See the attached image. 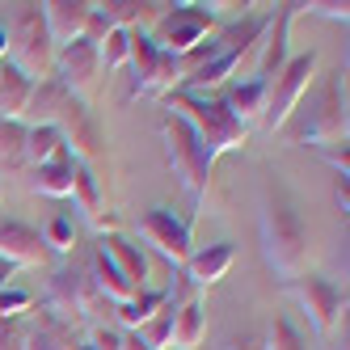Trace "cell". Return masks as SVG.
<instances>
[{"mask_svg": "<svg viewBox=\"0 0 350 350\" xmlns=\"http://www.w3.org/2000/svg\"><path fill=\"white\" fill-rule=\"evenodd\" d=\"M258 232H262V258L266 266L279 274L283 283L299 279L308 266V228L287 203L279 198H266L262 215H258Z\"/></svg>", "mask_w": 350, "mask_h": 350, "instance_id": "obj_1", "label": "cell"}, {"mask_svg": "<svg viewBox=\"0 0 350 350\" xmlns=\"http://www.w3.org/2000/svg\"><path fill=\"white\" fill-rule=\"evenodd\" d=\"M161 144H165V165L173 173V182H178V190L190 198V224L198 215V207H203V194H207V182H211V157H207V148L198 144V135L186 127V122L178 114H169L161 118Z\"/></svg>", "mask_w": 350, "mask_h": 350, "instance_id": "obj_2", "label": "cell"}, {"mask_svg": "<svg viewBox=\"0 0 350 350\" xmlns=\"http://www.w3.org/2000/svg\"><path fill=\"white\" fill-rule=\"evenodd\" d=\"M299 122L291 127V144L317 148V144H346V81L342 72H329L317 89L304 93V102L295 106ZM291 114V118H295Z\"/></svg>", "mask_w": 350, "mask_h": 350, "instance_id": "obj_3", "label": "cell"}, {"mask_svg": "<svg viewBox=\"0 0 350 350\" xmlns=\"http://www.w3.org/2000/svg\"><path fill=\"white\" fill-rule=\"evenodd\" d=\"M165 110L169 114H178L186 127L198 135V144L207 148V157H224V152H232V148H241L249 139V131L241 127V122L224 110L219 97H203V93H169L165 97Z\"/></svg>", "mask_w": 350, "mask_h": 350, "instance_id": "obj_4", "label": "cell"}, {"mask_svg": "<svg viewBox=\"0 0 350 350\" xmlns=\"http://www.w3.org/2000/svg\"><path fill=\"white\" fill-rule=\"evenodd\" d=\"M5 30H9V59L5 64H13L26 81H46L51 77L55 72V42L42 26L38 5H13Z\"/></svg>", "mask_w": 350, "mask_h": 350, "instance_id": "obj_5", "label": "cell"}, {"mask_svg": "<svg viewBox=\"0 0 350 350\" xmlns=\"http://www.w3.org/2000/svg\"><path fill=\"white\" fill-rule=\"evenodd\" d=\"M46 312H55L64 325H106L114 308L89 279V270L64 266L51 274V287H46Z\"/></svg>", "mask_w": 350, "mask_h": 350, "instance_id": "obj_6", "label": "cell"}, {"mask_svg": "<svg viewBox=\"0 0 350 350\" xmlns=\"http://www.w3.org/2000/svg\"><path fill=\"white\" fill-rule=\"evenodd\" d=\"M127 64H131V97H169L186 81V64L178 55H169L165 46H157V38L139 34V26L131 30Z\"/></svg>", "mask_w": 350, "mask_h": 350, "instance_id": "obj_7", "label": "cell"}, {"mask_svg": "<svg viewBox=\"0 0 350 350\" xmlns=\"http://www.w3.org/2000/svg\"><path fill=\"white\" fill-rule=\"evenodd\" d=\"M312 77H317V51H299L283 64V72L270 81V93H266V114H262V127L266 131H283L295 106L304 102V93L312 89Z\"/></svg>", "mask_w": 350, "mask_h": 350, "instance_id": "obj_8", "label": "cell"}, {"mask_svg": "<svg viewBox=\"0 0 350 350\" xmlns=\"http://www.w3.org/2000/svg\"><path fill=\"white\" fill-rule=\"evenodd\" d=\"M135 228H139V237L152 245L169 266H186V258L194 254V224L190 219H178L169 207H148V211H139Z\"/></svg>", "mask_w": 350, "mask_h": 350, "instance_id": "obj_9", "label": "cell"}, {"mask_svg": "<svg viewBox=\"0 0 350 350\" xmlns=\"http://www.w3.org/2000/svg\"><path fill=\"white\" fill-rule=\"evenodd\" d=\"M287 291L299 299V308H304V317L312 321V329L321 338H329L338 329V321L346 312V291L334 279H321V274H299V279L287 283Z\"/></svg>", "mask_w": 350, "mask_h": 350, "instance_id": "obj_10", "label": "cell"}, {"mask_svg": "<svg viewBox=\"0 0 350 350\" xmlns=\"http://www.w3.org/2000/svg\"><path fill=\"white\" fill-rule=\"evenodd\" d=\"M51 77L77 97V102L89 106V93L97 85V77H102V55H97V42L89 38H77V42H68L55 51V72Z\"/></svg>", "mask_w": 350, "mask_h": 350, "instance_id": "obj_11", "label": "cell"}, {"mask_svg": "<svg viewBox=\"0 0 350 350\" xmlns=\"http://www.w3.org/2000/svg\"><path fill=\"white\" fill-rule=\"evenodd\" d=\"M211 13H207V5H173V13H165V21H161V38H157V46H165L169 55H190V51H198V46L207 42V34H211Z\"/></svg>", "mask_w": 350, "mask_h": 350, "instance_id": "obj_12", "label": "cell"}, {"mask_svg": "<svg viewBox=\"0 0 350 350\" xmlns=\"http://www.w3.org/2000/svg\"><path fill=\"white\" fill-rule=\"evenodd\" d=\"M291 13L295 5H279V13H270L266 30H262V42H258V64H254V81H274L283 72V64L291 59L287 55V30H291Z\"/></svg>", "mask_w": 350, "mask_h": 350, "instance_id": "obj_13", "label": "cell"}, {"mask_svg": "<svg viewBox=\"0 0 350 350\" xmlns=\"http://www.w3.org/2000/svg\"><path fill=\"white\" fill-rule=\"evenodd\" d=\"M0 262H9L13 270H21V266H46V262H51V249L42 245V232H34L30 224L0 219Z\"/></svg>", "mask_w": 350, "mask_h": 350, "instance_id": "obj_14", "label": "cell"}, {"mask_svg": "<svg viewBox=\"0 0 350 350\" xmlns=\"http://www.w3.org/2000/svg\"><path fill=\"white\" fill-rule=\"evenodd\" d=\"M38 13H42V26H46V34H51L55 51H59V46L85 38L93 5H89V0H42Z\"/></svg>", "mask_w": 350, "mask_h": 350, "instance_id": "obj_15", "label": "cell"}, {"mask_svg": "<svg viewBox=\"0 0 350 350\" xmlns=\"http://www.w3.org/2000/svg\"><path fill=\"white\" fill-rule=\"evenodd\" d=\"M55 131L64 135L68 152L77 157V161H85V165H93L97 152H102V131H97V118H93V110H89L85 102H72V106L64 110V118H59Z\"/></svg>", "mask_w": 350, "mask_h": 350, "instance_id": "obj_16", "label": "cell"}, {"mask_svg": "<svg viewBox=\"0 0 350 350\" xmlns=\"http://www.w3.org/2000/svg\"><path fill=\"white\" fill-rule=\"evenodd\" d=\"M77 102L55 77H46V81H34L30 89V102H26V114H21V127H59V118L64 110Z\"/></svg>", "mask_w": 350, "mask_h": 350, "instance_id": "obj_17", "label": "cell"}, {"mask_svg": "<svg viewBox=\"0 0 350 350\" xmlns=\"http://www.w3.org/2000/svg\"><path fill=\"white\" fill-rule=\"evenodd\" d=\"M266 93H270L266 81H237V85L224 89L219 102H224V110H228L245 131H254L262 122V114H266Z\"/></svg>", "mask_w": 350, "mask_h": 350, "instance_id": "obj_18", "label": "cell"}, {"mask_svg": "<svg viewBox=\"0 0 350 350\" xmlns=\"http://www.w3.org/2000/svg\"><path fill=\"white\" fill-rule=\"evenodd\" d=\"M97 249L122 270V279H127L131 287H148V254L131 241V237H122V232H102V241H97Z\"/></svg>", "mask_w": 350, "mask_h": 350, "instance_id": "obj_19", "label": "cell"}, {"mask_svg": "<svg viewBox=\"0 0 350 350\" xmlns=\"http://www.w3.org/2000/svg\"><path fill=\"white\" fill-rule=\"evenodd\" d=\"M232 262H237V249H232L228 241H215V245H207V249H194L182 270H186V279H190L194 287H211V283H219L224 274L232 270Z\"/></svg>", "mask_w": 350, "mask_h": 350, "instance_id": "obj_20", "label": "cell"}, {"mask_svg": "<svg viewBox=\"0 0 350 350\" xmlns=\"http://www.w3.org/2000/svg\"><path fill=\"white\" fill-rule=\"evenodd\" d=\"M72 173H77V157H72L68 148H59L51 161L34 165L30 186H34L38 194H46V198H68V194H72Z\"/></svg>", "mask_w": 350, "mask_h": 350, "instance_id": "obj_21", "label": "cell"}, {"mask_svg": "<svg viewBox=\"0 0 350 350\" xmlns=\"http://www.w3.org/2000/svg\"><path fill=\"white\" fill-rule=\"evenodd\" d=\"M207 338V308L203 299H178V312H173V350H198Z\"/></svg>", "mask_w": 350, "mask_h": 350, "instance_id": "obj_22", "label": "cell"}, {"mask_svg": "<svg viewBox=\"0 0 350 350\" xmlns=\"http://www.w3.org/2000/svg\"><path fill=\"white\" fill-rule=\"evenodd\" d=\"M72 325H64L55 312H38L30 325H21V350H68Z\"/></svg>", "mask_w": 350, "mask_h": 350, "instance_id": "obj_23", "label": "cell"}, {"mask_svg": "<svg viewBox=\"0 0 350 350\" xmlns=\"http://www.w3.org/2000/svg\"><path fill=\"white\" fill-rule=\"evenodd\" d=\"M72 198H77V207L85 211V219L102 228L106 224V190L97 182L93 165H85V161H77V173H72Z\"/></svg>", "mask_w": 350, "mask_h": 350, "instance_id": "obj_24", "label": "cell"}, {"mask_svg": "<svg viewBox=\"0 0 350 350\" xmlns=\"http://www.w3.org/2000/svg\"><path fill=\"white\" fill-rule=\"evenodd\" d=\"M89 279L97 283V291H102L106 299H110V308H118V304H127L131 295H139V287H131L127 279H122V270L102 254V249H93V266H89Z\"/></svg>", "mask_w": 350, "mask_h": 350, "instance_id": "obj_25", "label": "cell"}, {"mask_svg": "<svg viewBox=\"0 0 350 350\" xmlns=\"http://www.w3.org/2000/svg\"><path fill=\"white\" fill-rule=\"evenodd\" d=\"M173 312H178V295H173V287H169V295H165V304L148 317L139 329H127L144 350H169V338H173Z\"/></svg>", "mask_w": 350, "mask_h": 350, "instance_id": "obj_26", "label": "cell"}, {"mask_svg": "<svg viewBox=\"0 0 350 350\" xmlns=\"http://www.w3.org/2000/svg\"><path fill=\"white\" fill-rule=\"evenodd\" d=\"M30 89H34V81H26L13 64H0V118L21 122L26 102H30Z\"/></svg>", "mask_w": 350, "mask_h": 350, "instance_id": "obj_27", "label": "cell"}, {"mask_svg": "<svg viewBox=\"0 0 350 350\" xmlns=\"http://www.w3.org/2000/svg\"><path fill=\"white\" fill-rule=\"evenodd\" d=\"M26 127L21 122H9V118H0V178L5 173H21V169H30L26 165Z\"/></svg>", "mask_w": 350, "mask_h": 350, "instance_id": "obj_28", "label": "cell"}, {"mask_svg": "<svg viewBox=\"0 0 350 350\" xmlns=\"http://www.w3.org/2000/svg\"><path fill=\"white\" fill-rule=\"evenodd\" d=\"M165 295H169V291H148V287H144L139 295H131V299H127V304H118V308H114L118 325H122V329H139V325H144L148 317H152V312L165 304Z\"/></svg>", "mask_w": 350, "mask_h": 350, "instance_id": "obj_29", "label": "cell"}, {"mask_svg": "<svg viewBox=\"0 0 350 350\" xmlns=\"http://www.w3.org/2000/svg\"><path fill=\"white\" fill-rule=\"evenodd\" d=\"M26 131H30V135H26V165H30V169L42 165V161H51L59 148H68L55 127H26Z\"/></svg>", "mask_w": 350, "mask_h": 350, "instance_id": "obj_30", "label": "cell"}, {"mask_svg": "<svg viewBox=\"0 0 350 350\" xmlns=\"http://www.w3.org/2000/svg\"><path fill=\"white\" fill-rule=\"evenodd\" d=\"M68 350H122V334L110 325H81V334H72Z\"/></svg>", "mask_w": 350, "mask_h": 350, "instance_id": "obj_31", "label": "cell"}, {"mask_svg": "<svg viewBox=\"0 0 350 350\" xmlns=\"http://www.w3.org/2000/svg\"><path fill=\"white\" fill-rule=\"evenodd\" d=\"M97 55H102V72L127 68V55H131V30H110L102 42H97Z\"/></svg>", "mask_w": 350, "mask_h": 350, "instance_id": "obj_32", "label": "cell"}, {"mask_svg": "<svg viewBox=\"0 0 350 350\" xmlns=\"http://www.w3.org/2000/svg\"><path fill=\"white\" fill-rule=\"evenodd\" d=\"M262 350H308V346H304V338L295 334V325L287 317H274L266 338H262Z\"/></svg>", "mask_w": 350, "mask_h": 350, "instance_id": "obj_33", "label": "cell"}, {"mask_svg": "<svg viewBox=\"0 0 350 350\" xmlns=\"http://www.w3.org/2000/svg\"><path fill=\"white\" fill-rule=\"evenodd\" d=\"M148 5H135V0H102V13L114 21L118 30H135V21L144 17Z\"/></svg>", "mask_w": 350, "mask_h": 350, "instance_id": "obj_34", "label": "cell"}, {"mask_svg": "<svg viewBox=\"0 0 350 350\" xmlns=\"http://www.w3.org/2000/svg\"><path fill=\"white\" fill-rule=\"evenodd\" d=\"M42 245L51 249V254H68L72 249V224L64 215H55L51 224H46V232H42Z\"/></svg>", "mask_w": 350, "mask_h": 350, "instance_id": "obj_35", "label": "cell"}, {"mask_svg": "<svg viewBox=\"0 0 350 350\" xmlns=\"http://www.w3.org/2000/svg\"><path fill=\"white\" fill-rule=\"evenodd\" d=\"M312 152H317L325 165H334L338 178H346V173H350V152H346V144H317Z\"/></svg>", "mask_w": 350, "mask_h": 350, "instance_id": "obj_36", "label": "cell"}, {"mask_svg": "<svg viewBox=\"0 0 350 350\" xmlns=\"http://www.w3.org/2000/svg\"><path fill=\"white\" fill-rule=\"evenodd\" d=\"M299 9H308L312 17H329V21H346L350 17L346 0H312V5H299Z\"/></svg>", "mask_w": 350, "mask_h": 350, "instance_id": "obj_37", "label": "cell"}, {"mask_svg": "<svg viewBox=\"0 0 350 350\" xmlns=\"http://www.w3.org/2000/svg\"><path fill=\"white\" fill-rule=\"evenodd\" d=\"M0 350H21V317L0 321Z\"/></svg>", "mask_w": 350, "mask_h": 350, "instance_id": "obj_38", "label": "cell"}, {"mask_svg": "<svg viewBox=\"0 0 350 350\" xmlns=\"http://www.w3.org/2000/svg\"><path fill=\"white\" fill-rule=\"evenodd\" d=\"M224 350H262V342L249 338V334H241V338H228V346H224Z\"/></svg>", "mask_w": 350, "mask_h": 350, "instance_id": "obj_39", "label": "cell"}, {"mask_svg": "<svg viewBox=\"0 0 350 350\" xmlns=\"http://www.w3.org/2000/svg\"><path fill=\"white\" fill-rule=\"evenodd\" d=\"M9 59V30H5V21H0V64Z\"/></svg>", "mask_w": 350, "mask_h": 350, "instance_id": "obj_40", "label": "cell"}, {"mask_svg": "<svg viewBox=\"0 0 350 350\" xmlns=\"http://www.w3.org/2000/svg\"><path fill=\"white\" fill-rule=\"evenodd\" d=\"M9 283H13V266H9V262H0V291H5Z\"/></svg>", "mask_w": 350, "mask_h": 350, "instance_id": "obj_41", "label": "cell"}]
</instances>
